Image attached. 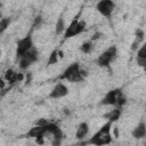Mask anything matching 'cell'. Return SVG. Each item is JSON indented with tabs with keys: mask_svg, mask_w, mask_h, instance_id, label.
Returning a JSON list of instances; mask_svg holds the SVG:
<instances>
[{
	"mask_svg": "<svg viewBox=\"0 0 146 146\" xmlns=\"http://www.w3.org/2000/svg\"><path fill=\"white\" fill-rule=\"evenodd\" d=\"M112 122L107 121L104 125H102L94 135L92 137L88 140V144L94 145V146H105L110 145L113 140L112 137Z\"/></svg>",
	"mask_w": 146,
	"mask_h": 146,
	"instance_id": "cell-1",
	"label": "cell"
},
{
	"mask_svg": "<svg viewBox=\"0 0 146 146\" xmlns=\"http://www.w3.org/2000/svg\"><path fill=\"white\" fill-rule=\"evenodd\" d=\"M84 72L81 70L79 63H73L65 68V71L59 75V80H66L68 82H80L83 80Z\"/></svg>",
	"mask_w": 146,
	"mask_h": 146,
	"instance_id": "cell-2",
	"label": "cell"
},
{
	"mask_svg": "<svg viewBox=\"0 0 146 146\" xmlns=\"http://www.w3.org/2000/svg\"><path fill=\"white\" fill-rule=\"evenodd\" d=\"M87 27V23L83 19H79V17L76 16L71 23L70 25L65 29L64 31V39H71L73 36L79 35L80 33H82Z\"/></svg>",
	"mask_w": 146,
	"mask_h": 146,
	"instance_id": "cell-3",
	"label": "cell"
},
{
	"mask_svg": "<svg viewBox=\"0 0 146 146\" xmlns=\"http://www.w3.org/2000/svg\"><path fill=\"white\" fill-rule=\"evenodd\" d=\"M117 54V49L115 46H111L110 48H107L105 51H103L96 59L98 66L100 67H108L110 64L113 62V59L115 58Z\"/></svg>",
	"mask_w": 146,
	"mask_h": 146,
	"instance_id": "cell-4",
	"label": "cell"
},
{
	"mask_svg": "<svg viewBox=\"0 0 146 146\" xmlns=\"http://www.w3.org/2000/svg\"><path fill=\"white\" fill-rule=\"evenodd\" d=\"M38 56H39V52L38 50L33 47L31 50H29L27 52H25L22 57H19V62H18V66L21 70H27L34 62L38 60Z\"/></svg>",
	"mask_w": 146,
	"mask_h": 146,
	"instance_id": "cell-5",
	"label": "cell"
},
{
	"mask_svg": "<svg viewBox=\"0 0 146 146\" xmlns=\"http://www.w3.org/2000/svg\"><path fill=\"white\" fill-rule=\"evenodd\" d=\"M32 48H33V39H32V35L29 33L27 35H25L24 38H22V39H19L17 41V44H16V57L17 58L22 57L25 52H27Z\"/></svg>",
	"mask_w": 146,
	"mask_h": 146,
	"instance_id": "cell-6",
	"label": "cell"
},
{
	"mask_svg": "<svg viewBox=\"0 0 146 146\" xmlns=\"http://www.w3.org/2000/svg\"><path fill=\"white\" fill-rule=\"evenodd\" d=\"M96 9L102 16L110 18L115 9V2L112 0H100L96 3Z\"/></svg>",
	"mask_w": 146,
	"mask_h": 146,
	"instance_id": "cell-7",
	"label": "cell"
},
{
	"mask_svg": "<svg viewBox=\"0 0 146 146\" xmlns=\"http://www.w3.org/2000/svg\"><path fill=\"white\" fill-rule=\"evenodd\" d=\"M67 94H68L67 87H66L63 82H57V83L54 86V88L51 89V91H50V94H49V97L52 98V99H58V98L65 97Z\"/></svg>",
	"mask_w": 146,
	"mask_h": 146,
	"instance_id": "cell-8",
	"label": "cell"
},
{
	"mask_svg": "<svg viewBox=\"0 0 146 146\" xmlns=\"http://www.w3.org/2000/svg\"><path fill=\"white\" fill-rule=\"evenodd\" d=\"M46 125H47V124H46ZM46 125H38V124H35L34 127H32V128L27 131L26 136L30 137V138H35L38 141L41 143V139H42L43 136L47 133V128H46Z\"/></svg>",
	"mask_w": 146,
	"mask_h": 146,
	"instance_id": "cell-9",
	"label": "cell"
},
{
	"mask_svg": "<svg viewBox=\"0 0 146 146\" xmlns=\"http://www.w3.org/2000/svg\"><path fill=\"white\" fill-rule=\"evenodd\" d=\"M122 94L121 89H113L111 91H108L104 98L102 99L100 104L102 105H116V102H117V98L119 96Z\"/></svg>",
	"mask_w": 146,
	"mask_h": 146,
	"instance_id": "cell-10",
	"label": "cell"
},
{
	"mask_svg": "<svg viewBox=\"0 0 146 146\" xmlns=\"http://www.w3.org/2000/svg\"><path fill=\"white\" fill-rule=\"evenodd\" d=\"M132 137L136 138V139H143L145 136H146V124L144 121H140L132 130L131 132Z\"/></svg>",
	"mask_w": 146,
	"mask_h": 146,
	"instance_id": "cell-11",
	"label": "cell"
},
{
	"mask_svg": "<svg viewBox=\"0 0 146 146\" xmlns=\"http://www.w3.org/2000/svg\"><path fill=\"white\" fill-rule=\"evenodd\" d=\"M137 64L141 67L146 66V44L143 43L137 50Z\"/></svg>",
	"mask_w": 146,
	"mask_h": 146,
	"instance_id": "cell-12",
	"label": "cell"
},
{
	"mask_svg": "<svg viewBox=\"0 0 146 146\" xmlns=\"http://www.w3.org/2000/svg\"><path fill=\"white\" fill-rule=\"evenodd\" d=\"M121 113H122V110H121L120 107H116L115 110H112V111L105 113V114H104V117H105L107 121H110V122L113 123V122H116V121L120 119Z\"/></svg>",
	"mask_w": 146,
	"mask_h": 146,
	"instance_id": "cell-13",
	"label": "cell"
},
{
	"mask_svg": "<svg viewBox=\"0 0 146 146\" xmlns=\"http://www.w3.org/2000/svg\"><path fill=\"white\" fill-rule=\"evenodd\" d=\"M89 132V124L87 122H81L78 128H76V132H75V137L78 139H83Z\"/></svg>",
	"mask_w": 146,
	"mask_h": 146,
	"instance_id": "cell-14",
	"label": "cell"
},
{
	"mask_svg": "<svg viewBox=\"0 0 146 146\" xmlns=\"http://www.w3.org/2000/svg\"><path fill=\"white\" fill-rule=\"evenodd\" d=\"M5 80L8 81L9 83H15L17 82V73L14 72L11 68H8L5 73Z\"/></svg>",
	"mask_w": 146,
	"mask_h": 146,
	"instance_id": "cell-15",
	"label": "cell"
},
{
	"mask_svg": "<svg viewBox=\"0 0 146 146\" xmlns=\"http://www.w3.org/2000/svg\"><path fill=\"white\" fill-rule=\"evenodd\" d=\"M64 29H65V23H64V19L63 17L60 16L58 19H57V23H56V27H55V33L57 35L62 34L64 32Z\"/></svg>",
	"mask_w": 146,
	"mask_h": 146,
	"instance_id": "cell-16",
	"label": "cell"
},
{
	"mask_svg": "<svg viewBox=\"0 0 146 146\" xmlns=\"http://www.w3.org/2000/svg\"><path fill=\"white\" fill-rule=\"evenodd\" d=\"M58 58H59V55H58V50H52L50 56H49V59H48V64L47 65H52V64H56L58 62Z\"/></svg>",
	"mask_w": 146,
	"mask_h": 146,
	"instance_id": "cell-17",
	"label": "cell"
},
{
	"mask_svg": "<svg viewBox=\"0 0 146 146\" xmlns=\"http://www.w3.org/2000/svg\"><path fill=\"white\" fill-rule=\"evenodd\" d=\"M80 50L84 54H89L92 50V41H86L82 43V46L80 47Z\"/></svg>",
	"mask_w": 146,
	"mask_h": 146,
	"instance_id": "cell-18",
	"label": "cell"
},
{
	"mask_svg": "<svg viewBox=\"0 0 146 146\" xmlns=\"http://www.w3.org/2000/svg\"><path fill=\"white\" fill-rule=\"evenodd\" d=\"M9 23H10V19L9 18H1L0 19V34L8 27Z\"/></svg>",
	"mask_w": 146,
	"mask_h": 146,
	"instance_id": "cell-19",
	"label": "cell"
},
{
	"mask_svg": "<svg viewBox=\"0 0 146 146\" xmlns=\"http://www.w3.org/2000/svg\"><path fill=\"white\" fill-rule=\"evenodd\" d=\"M144 36H145L144 31H143V30H140V29H138V30L136 31V39L143 42V41H144Z\"/></svg>",
	"mask_w": 146,
	"mask_h": 146,
	"instance_id": "cell-20",
	"label": "cell"
},
{
	"mask_svg": "<svg viewBox=\"0 0 146 146\" xmlns=\"http://www.w3.org/2000/svg\"><path fill=\"white\" fill-rule=\"evenodd\" d=\"M141 43V41H139V40H137V39H135V41L132 42V46H131V49L133 50V51H137L138 49H139V44Z\"/></svg>",
	"mask_w": 146,
	"mask_h": 146,
	"instance_id": "cell-21",
	"label": "cell"
}]
</instances>
